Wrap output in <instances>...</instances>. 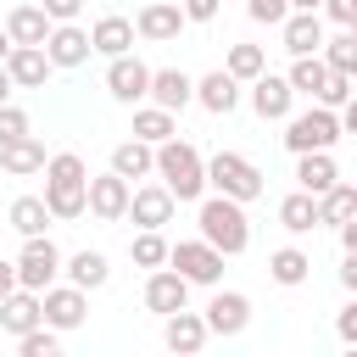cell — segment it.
<instances>
[{"instance_id": "ba28073f", "label": "cell", "mask_w": 357, "mask_h": 357, "mask_svg": "<svg viewBox=\"0 0 357 357\" xmlns=\"http://www.w3.org/2000/svg\"><path fill=\"white\" fill-rule=\"evenodd\" d=\"M128 178H117L112 167L106 173H89V184H84V212L95 218V223H123V212H128Z\"/></svg>"}, {"instance_id": "5bb4252c", "label": "cell", "mask_w": 357, "mask_h": 357, "mask_svg": "<svg viewBox=\"0 0 357 357\" xmlns=\"http://www.w3.org/2000/svg\"><path fill=\"white\" fill-rule=\"evenodd\" d=\"M0 67H6L11 89H45V78L56 73V67H50V56H45V45H11Z\"/></svg>"}, {"instance_id": "f35d334b", "label": "cell", "mask_w": 357, "mask_h": 357, "mask_svg": "<svg viewBox=\"0 0 357 357\" xmlns=\"http://www.w3.org/2000/svg\"><path fill=\"white\" fill-rule=\"evenodd\" d=\"M17 134H33V123H28V112H22V106H11V100H6V106H0V145H6V139H17Z\"/></svg>"}, {"instance_id": "7402d4cb", "label": "cell", "mask_w": 357, "mask_h": 357, "mask_svg": "<svg viewBox=\"0 0 357 357\" xmlns=\"http://www.w3.org/2000/svg\"><path fill=\"white\" fill-rule=\"evenodd\" d=\"M0 167H6L11 178H33V173L45 167V139H39V134L6 139V145H0Z\"/></svg>"}, {"instance_id": "603a6c76", "label": "cell", "mask_w": 357, "mask_h": 357, "mask_svg": "<svg viewBox=\"0 0 357 357\" xmlns=\"http://www.w3.org/2000/svg\"><path fill=\"white\" fill-rule=\"evenodd\" d=\"M33 324H45V318H39V290H22V284H17L11 296H0V329H6L11 340L28 335Z\"/></svg>"}, {"instance_id": "277c9868", "label": "cell", "mask_w": 357, "mask_h": 357, "mask_svg": "<svg viewBox=\"0 0 357 357\" xmlns=\"http://www.w3.org/2000/svg\"><path fill=\"white\" fill-rule=\"evenodd\" d=\"M206 190H218V195L251 206L268 184H262V167H257L251 156H240V151H218V156H206Z\"/></svg>"}, {"instance_id": "4dcf8cb0", "label": "cell", "mask_w": 357, "mask_h": 357, "mask_svg": "<svg viewBox=\"0 0 357 357\" xmlns=\"http://www.w3.org/2000/svg\"><path fill=\"white\" fill-rule=\"evenodd\" d=\"M6 33H11V45H45L50 17H45L39 6H11V11H6Z\"/></svg>"}, {"instance_id": "7a4b0ae2", "label": "cell", "mask_w": 357, "mask_h": 357, "mask_svg": "<svg viewBox=\"0 0 357 357\" xmlns=\"http://www.w3.org/2000/svg\"><path fill=\"white\" fill-rule=\"evenodd\" d=\"M39 173H45V206H50V218H56V223L84 218V184H89L84 156H78V151H50Z\"/></svg>"}, {"instance_id": "2e32d148", "label": "cell", "mask_w": 357, "mask_h": 357, "mask_svg": "<svg viewBox=\"0 0 357 357\" xmlns=\"http://www.w3.org/2000/svg\"><path fill=\"white\" fill-rule=\"evenodd\" d=\"M173 206H178V201H173V195L162 190V178H156V184H134V190H128V212H123V218H134L139 229H167V223H173Z\"/></svg>"}, {"instance_id": "e575fe53", "label": "cell", "mask_w": 357, "mask_h": 357, "mask_svg": "<svg viewBox=\"0 0 357 357\" xmlns=\"http://www.w3.org/2000/svg\"><path fill=\"white\" fill-rule=\"evenodd\" d=\"M318 56H324V67H329V73H357V28H340L335 39L324 33Z\"/></svg>"}, {"instance_id": "44dd1931", "label": "cell", "mask_w": 357, "mask_h": 357, "mask_svg": "<svg viewBox=\"0 0 357 357\" xmlns=\"http://www.w3.org/2000/svg\"><path fill=\"white\" fill-rule=\"evenodd\" d=\"M195 106H206L212 117H229L240 106V78H229L223 67L206 73V78H195Z\"/></svg>"}, {"instance_id": "6da1fadb", "label": "cell", "mask_w": 357, "mask_h": 357, "mask_svg": "<svg viewBox=\"0 0 357 357\" xmlns=\"http://www.w3.org/2000/svg\"><path fill=\"white\" fill-rule=\"evenodd\" d=\"M151 173L162 178V190H167L173 201H201V195H206V156H201L190 139H178V134L156 145Z\"/></svg>"}, {"instance_id": "bcb514c9", "label": "cell", "mask_w": 357, "mask_h": 357, "mask_svg": "<svg viewBox=\"0 0 357 357\" xmlns=\"http://www.w3.org/2000/svg\"><path fill=\"white\" fill-rule=\"evenodd\" d=\"M11 290H17V262L0 257V296H11Z\"/></svg>"}, {"instance_id": "5b68a950", "label": "cell", "mask_w": 357, "mask_h": 357, "mask_svg": "<svg viewBox=\"0 0 357 357\" xmlns=\"http://www.w3.org/2000/svg\"><path fill=\"white\" fill-rule=\"evenodd\" d=\"M335 139H340V117H335V106H307V112H290L284 117V151L290 156H301V151H335Z\"/></svg>"}, {"instance_id": "60d3db41", "label": "cell", "mask_w": 357, "mask_h": 357, "mask_svg": "<svg viewBox=\"0 0 357 357\" xmlns=\"http://www.w3.org/2000/svg\"><path fill=\"white\" fill-rule=\"evenodd\" d=\"M284 11H290L284 0H245V17H251V22H262V28H279V22H284Z\"/></svg>"}, {"instance_id": "30bf717a", "label": "cell", "mask_w": 357, "mask_h": 357, "mask_svg": "<svg viewBox=\"0 0 357 357\" xmlns=\"http://www.w3.org/2000/svg\"><path fill=\"white\" fill-rule=\"evenodd\" d=\"M240 89L251 95V112H257L262 123H284V117L296 112V89L284 84V73H268V67H262V73H257L251 84H240Z\"/></svg>"}, {"instance_id": "d590c367", "label": "cell", "mask_w": 357, "mask_h": 357, "mask_svg": "<svg viewBox=\"0 0 357 357\" xmlns=\"http://www.w3.org/2000/svg\"><path fill=\"white\" fill-rule=\"evenodd\" d=\"M262 67H268V50H262V45H229V61H223V73H229V78L251 84Z\"/></svg>"}, {"instance_id": "836d02e7", "label": "cell", "mask_w": 357, "mask_h": 357, "mask_svg": "<svg viewBox=\"0 0 357 357\" xmlns=\"http://www.w3.org/2000/svg\"><path fill=\"white\" fill-rule=\"evenodd\" d=\"M279 223H284V234H312V229H318L312 195H307V190H290V195L279 201Z\"/></svg>"}, {"instance_id": "9a60e30c", "label": "cell", "mask_w": 357, "mask_h": 357, "mask_svg": "<svg viewBox=\"0 0 357 357\" xmlns=\"http://www.w3.org/2000/svg\"><path fill=\"white\" fill-rule=\"evenodd\" d=\"M145 100L162 106V112H184L195 100V78L184 67H151V84H145Z\"/></svg>"}, {"instance_id": "ee69618b", "label": "cell", "mask_w": 357, "mask_h": 357, "mask_svg": "<svg viewBox=\"0 0 357 357\" xmlns=\"http://www.w3.org/2000/svg\"><path fill=\"white\" fill-rule=\"evenodd\" d=\"M335 329H340V340H346V346H357V301H346V307L335 312Z\"/></svg>"}, {"instance_id": "7c38bea8", "label": "cell", "mask_w": 357, "mask_h": 357, "mask_svg": "<svg viewBox=\"0 0 357 357\" xmlns=\"http://www.w3.org/2000/svg\"><path fill=\"white\" fill-rule=\"evenodd\" d=\"M184 28H190V22H184L178 0H145L139 17H134V39H145V45H173Z\"/></svg>"}, {"instance_id": "c3c4849f", "label": "cell", "mask_w": 357, "mask_h": 357, "mask_svg": "<svg viewBox=\"0 0 357 357\" xmlns=\"http://www.w3.org/2000/svg\"><path fill=\"white\" fill-rule=\"evenodd\" d=\"M11 100V78H6V67H0V106Z\"/></svg>"}, {"instance_id": "681fc988", "label": "cell", "mask_w": 357, "mask_h": 357, "mask_svg": "<svg viewBox=\"0 0 357 357\" xmlns=\"http://www.w3.org/2000/svg\"><path fill=\"white\" fill-rule=\"evenodd\" d=\"M6 50H11V33H6V22H0V61H6Z\"/></svg>"}, {"instance_id": "d6a6232c", "label": "cell", "mask_w": 357, "mask_h": 357, "mask_svg": "<svg viewBox=\"0 0 357 357\" xmlns=\"http://www.w3.org/2000/svg\"><path fill=\"white\" fill-rule=\"evenodd\" d=\"M324 78H329V67H324V56H318V50H312V56H296V61H290V73H284V84H290L296 95H307V100H318Z\"/></svg>"}, {"instance_id": "f1b7e54d", "label": "cell", "mask_w": 357, "mask_h": 357, "mask_svg": "<svg viewBox=\"0 0 357 357\" xmlns=\"http://www.w3.org/2000/svg\"><path fill=\"white\" fill-rule=\"evenodd\" d=\"M173 134H178V112H162V106H151V100L134 106V139L162 145V139H173Z\"/></svg>"}, {"instance_id": "1f68e13d", "label": "cell", "mask_w": 357, "mask_h": 357, "mask_svg": "<svg viewBox=\"0 0 357 357\" xmlns=\"http://www.w3.org/2000/svg\"><path fill=\"white\" fill-rule=\"evenodd\" d=\"M6 223H11L17 234H45L56 218H50L45 195H17V201H11V212H6Z\"/></svg>"}, {"instance_id": "8992f818", "label": "cell", "mask_w": 357, "mask_h": 357, "mask_svg": "<svg viewBox=\"0 0 357 357\" xmlns=\"http://www.w3.org/2000/svg\"><path fill=\"white\" fill-rule=\"evenodd\" d=\"M61 279V245L50 234H22V251H17V284L22 290H45Z\"/></svg>"}, {"instance_id": "7bdbcfd3", "label": "cell", "mask_w": 357, "mask_h": 357, "mask_svg": "<svg viewBox=\"0 0 357 357\" xmlns=\"http://www.w3.org/2000/svg\"><path fill=\"white\" fill-rule=\"evenodd\" d=\"M39 11H45L50 22H78V11H84V0H45Z\"/></svg>"}, {"instance_id": "cb8c5ba5", "label": "cell", "mask_w": 357, "mask_h": 357, "mask_svg": "<svg viewBox=\"0 0 357 357\" xmlns=\"http://www.w3.org/2000/svg\"><path fill=\"white\" fill-rule=\"evenodd\" d=\"M89 50H95V56H123V50H134V22L117 17V11L95 17V28H89Z\"/></svg>"}, {"instance_id": "e0dca14e", "label": "cell", "mask_w": 357, "mask_h": 357, "mask_svg": "<svg viewBox=\"0 0 357 357\" xmlns=\"http://www.w3.org/2000/svg\"><path fill=\"white\" fill-rule=\"evenodd\" d=\"M145 307H151L156 318H167V312H178V307H190V279H184V273H173L167 262H162V268H151V273H145Z\"/></svg>"}, {"instance_id": "f546056e", "label": "cell", "mask_w": 357, "mask_h": 357, "mask_svg": "<svg viewBox=\"0 0 357 357\" xmlns=\"http://www.w3.org/2000/svg\"><path fill=\"white\" fill-rule=\"evenodd\" d=\"M312 206H318V229H324V223L335 229V223H346V218L357 212V184L335 178V184H329L324 195H312Z\"/></svg>"}, {"instance_id": "484cf974", "label": "cell", "mask_w": 357, "mask_h": 357, "mask_svg": "<svg viewBox=\"0 0 357 357\" xmlns=\"http://www.w3.org/2000/svg\"><path fill=\"white\" fill-rule=\"evenodd\" d=\"M61 273L78 290H100L112 279V262H106V251H73V257H61Z\"/></svg>"}, {"instance_id": "f6af8a7d", "label": "cell", "mask_w": 357, "mask_h": 357, "mask_svg": "<svg viewBox=\"0 0 357 357\" xmlns=\"http://www.w3.org/2000/svg\"><path fill=\"white\" fill-rule=\"evenodd\" d=\"M340 290H357V251H346L340 262Z\"/></svg>"}, {"instance_id": "d6986e66", "label": "cell", "mask_w": 357, "mask_h": 357, "mask_svg": "<svg viewBox=\"0 0 357 357\" xmlns=\"http://www.w3.org/2000/svg\"><path fill=\"white\" fill-rule=\"evenodd\" d=\"M206 340H212V335H206V318H201V312L178 307V312H167V318H162V346H167V351H178V357H195Z\"/></svg>"}, {"instance_id": "ac0fdd59", "label": "cell", "mask_w": 357, "mask_h": 357, "mask_svg": "<svg viewBox=\"0 0 357 357\" xmlns=\"http://www.w3.org/2000/svg\"><path fill=\"white\" fill-rule=\"evenodd\" d=\"M45 56H50V67H84V61L95 56V50H89V28H78V22H50Z\"/></svg>"}, {"instance_id": "d4e9b609", "label": "cell", "mask_w": 357, "mask_h": 357, "mask_svg": "<svg viewBox=\"0 0 357 357\" xmlns=\"http://www.w3.org/2000/svg\"><path fill=\"white\" fill-rule=\"evenodd\" d=\"M335 178H340V167H335V156H329V151H301V156H296V190L324 195Z\"/></svg>"}, {"instance_id": "b9f144b4", "label": "cell", "mask_w": 357, "mask_h": 357, "mask_svg": "<svg viewBox=\"0 0 357 357\" xmlns=\"http://www.w3.org/2000/svg\"><path fill=\"white\" fill-rule=\"evenodd\" d=\"M218 6H223V0H178L184 22H212V17H218Z\"/></svg>"}, {"instance_id": "4316f807", "label": "cell", "mask_w": 357, "mask_h": 357, "mask_svg": "<svg viewBox=\"0 0 357 357\" xmlns=\"http://www.w3.org/2000/svg\"><path fill=\"white\" fill-rule=\"evenodd\" d=\"M151 162H156V145H145V139H117L112 145V173L117 178H151Z\"/></svg>"}, {"instance_id": "ffe728a7", "label": "cell", "mask_w": 357, "mask_h": 357, "mask_svg": "<svg viewBox=\"0 0 357 357\" xmlns=\"http://www.w3.org/2000/svg\"><path fill=\"white\" fill-rule=\"evenodd\" d=\"M279 39H284L290 56H312V50L324 45V17H318V11H284Z\"/></svg>"}, {"instance_id": "3957f363", "label": "cell", "mask_w": 357, "mask_h": 357, "mask_svg": "<svg viewBox=\"0 0 357 357\" xmlns=\"http://www.w3.org/2000/svg\"><path fill=\"white\" fill-rule=\"evenodd\" d=\"M195 229H201V240L206 245H218L223 257H240L245 245H251V218H245V206L240 201H229V195H201V206H195Z\"/></svg>"}, {"instance_id": "4fadbf2b", "label": "cell", "mask_w": 357, "mask_h": 357, "mask_svg": "<svg viewBox=\"0 0 357 357\" xmlns=\"http://www.w3.org/2000/svg\"><path fill=\"white\" fill-rule=\"evenodd\" d=\"M201 318H206V335H223V340H229V335H240V329L251 324V296L218 290V284H212V301H206Z\"/></svg>"}, {"instance_id": "83f0119b", "label": "cell", "mask_w": 357, "mask_h": 357, "mask_svg": "<svg viewBox=\"0 0 357 357\" xmlns=\"http://www.w3.org/2000/svg\"><path fill=\"white\" fill-rule=\"evenodd\" d=\"M307 273H312V257H307L301 245H279V251H268V279H273V284L296 290V284H307Z\"/></svg>"}, {"instance_id": "8d00e7d4", "label": "cell", "mask_w": 357, "mask_h": 357, "mask_svg": "<svg viewBox=\"0 0 357 357\" xmlns=\"http://www.w3.org/2000/svg\"><path fill=\"white\" fill-rule=\"evenodd\" d=\"M128 257H134V268H162L167 262V234L162 229H139L128 240Z\"/></svg>"}, {"instance_id": "74e56055", "label": "cell", "mask_w": 357, "mask_h": 357, "mask_svg": "<svg viewBox=\"0 0 357 357\" xmlns=\"http://www.w3.org/2000/svg\"><path fill=\"white\" fill-rule=\"evenodd\" d=\"M17 351H22V357H56V351H61V335H56L50 324H33L28 335H17Z\"/></svg>"}, {"instance_id": "ab89813d", "label": "cell", "mask_w": 357, "mask_h": 357, "mask_svg": "<svg viewBox=\"0 0 357 357\" xmlns=\"http://www.w3.org/2000/svg\"><path fill=\"white\" fill-rule=\"evenodd\" d=\"M318 17L335 28H357V0H318Z\"/></svg>"}, {"instance_id": "52a82bcc", "label": "cell", "mask_w": 357, "mask_h": 357, "mask_svg": "<svg viewBox=\"0 0 357 357\" xmlns=\"http://www.w3.org/2000/svg\"><path fill=\"white\" fill-rule=\"evenodd\" d=\"M167 268H173V273H184L190 284H206V290H212V284L223 279V251H218V245H206L201 234H195V240H178V245L167 240Z\"/></svg>"}, {"instance_id": "8fae6325", "label": "cell", "mask_w": 357, "mask_h": 357, "mask_svg": "<svg viewBox=\"0 0 357 357\" xmlns=\"http://www.w3.org/2000/svg\"><path fill=\"white\" fill-rule=\"evenodd\" d=\"M145 84H151V67H145L134 50L106 56V95H112L117 106H139V100H145Z\"/></svg>"}, {"instance_id": "7dc6e473", "label": "cell", "mask_w": 357, "mask_h": 357, "mask_svg": "<svg viewBox=\"0 0 357 357\" xmlns=\"http://www.w3.org/2000/svg\"><path fill=\"white\" fill-rule=\"evenodd\" d=\"M290 11H318V0H284Z\"/></svg>"}, {"instance_id": "9c48e42d", "label": "cell", "mask_w": 357, "mask_h": 357, "mask_svg": "<svg viewBox=\"0 0 357 357\" xmlns=\"http://www.w3.org/2000/svg\"><path fill=\"white\" fill-rule=\"evenodd\" d=\"M39 318H45L56 335L78 329V324L89 318V290H78V284H45V290H39Z\"/></svg>"}]
</instances>
